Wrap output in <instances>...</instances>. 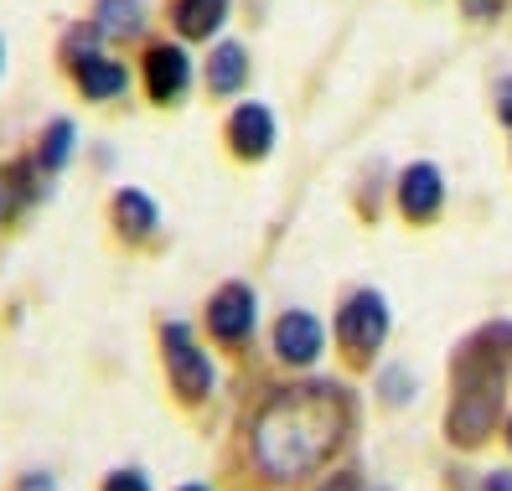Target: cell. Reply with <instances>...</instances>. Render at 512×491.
I'll return each instance as SVG.
<instances>
[{
	"mask_svg": "<svg viewBox=\"0 0 512 491\" xmlns=\"http://www.w3.org/2000/svg\"><path fill=\"white\" fill-rule=\"evenodd\" d=\"M269 342H275V357L285 367H316V357L326 352V321L316 311H285L275 316Z\"/></svg>",
	"mask_w": 512,
	"mask_h": 491,
	"instance_id": "obj_7",
	"label": "cell"
},
{
	"mask_svg": "<svg viewBox=\"0 0 512 491\" xmlns=\"http://www.w3.org/2000/svg\"><path fill=\"white\" fill-rule=\"evenodd\" d=\"M337 342H342V357L352 367H363L373 362V352L388 342V305L378 290H357L342 300V311H337Z\"/></svg>",
	"mask_w": 512,
	"mask_h": 491,
	"instance_id": "obj_4",
	"label": "cell"
},
{
	"mask_svg": "<svg viewBox=\"0 0 512 491\" xmlns=\"http://www.w3.org/2000/svg\"><path fill=\"white\" fill-rule=\"evenodd\" d=\"M254 321H259V300L249 285H223L213 300H207V316L202 326L213 331V342L218 347H249V336H254Z\"/></svg>",
	"mask_w": 512,
	"mask_h": 491,
	"instance_id": "obj_6",
	"label": "cell"
},
{
	"mask_svg": "<svg viewBox=\"0 0 512 491\" xmlns=\"http://www.w3.org/2000/svg\"><path fill=\"white\" fill-rule=\"evenodd\" d=\"M140 88L150 104H182L192 88V57L182 52V42H161L150 37L140 52Z\"/></svg>",
	"mask_w": 512,
	"mask_h": 491,
	"instance_id": "obj_5",
	"label": "cell"
},
{
	"mask_svg": "<svg viewBox=\"0 0 512 491\" xmlns=\"http://www.w3.org/2000/svg\"><path fill=\"white\" fill-rule=\"evenodd\" d=\"M37 202V161H6L0 166V228L16 223Z\"/></svg>",
	"mask_w": 512,
	"mask_h": 491,
	"instance_id": "obj_14",
	"label": "cell"
},
{
	"mask_svg": "<svg viewBox=\"0 0 512 491\" xmlns=\"http://www.w3.org/2000/svg\"><path fill=\"white\" fill-rule=\"evenodd\" d=\"M244 83H249V47L238 37H228V42L213 47V57H207V88H213L218 99H228Z\"/></svg>",
	"mask_w": 512,
	"mask_h": 491,
	"instance_id": "obj_13",
	"label": "cell"
},
{
	"mask_svg": "<svg viewBox=\"0 0 512 491\" xmlns=\"http://www.w3.org/2000/svg\"><path fill=\"white\" fill-rule=\"evenodd\" d=\"M161 357H166V378H171V393L182 404H202L218 383V367L197 347V336L182 326V321H166L161 326Z\"/></svg>",
	"mask_w": 512,
	"mask_h": 491,
	"instance_id": "obj_3",
	"label": "cell"
},
{
	"mask_svg": "<svg viewBox=\"0 0 512 491\" xmlns=\"http://www.w3.org/2000/svg\"><path fill=\"white\" fill-rule=\"evenodd\" d=\"M228 21V0H171V26L187 42L218 37V26Z\"/></svg>",
	"mask_w": 512,
	"mask_h": 491,
	"instance_id": "obj_12",
	"label": "cell"
},
{
	"mask_svg": "<svg viewBox=\"0 0 512 491\" xmlns=\"http://www.w3.org/2000/svg\"><path fill=\"white\" fill-rule=\"evenodd\" d=\"M316 491H368V486H363V476H357V471H331Z\"/></svg>",
	"mask_w": 512,
	"mask_h": 491,
	"instance_id": "obj_20",
	"label": "cell"
},
{
	"mask_svg": "<svg viewBox=\"0 0 512 491\" xmlns=\"http://www.w3.org/2000/svg\"><path fill=\"white\" fill-rule=\"evenodd\" d=\"M394 202L409 223H435L440 218V207H445V176L435 161H414L404 166L399 176V187H394Z\"/></svg>",
	"mask_w": 512,
	"mask_h": 491,
	"instance_id": "obj_8",
	"label": "cell"
},
{
	"mask_svg": "<svg viewBox=\"0 0 512 491\" xmlns=\"http://www.w3.org/2000/svg\"><path fill=\"white\" fill-rule=\"evenodd\" d=\"M497 414H502V373H497V362L466 367V373L456 378V398H450V414H445L450 445H461V450L487 445L492 429H497Z\"/></svg>",
	"mask_w": 512,
	"mask_h": 491,
	"instance_id": "obj_2",
	"label": "cell"
},
{
	"mask_svg": "<svg viewBox=\"0 0 512 491\" xmlns=\"http://www.w3.org/2000/svg\"><path fill=\"white\" fill-rule=\"evenodd\" d=\"M16 491H57V481L47 471H26V476H16Z\"/></svg>",
	"mask_w": 512,
	"mask_h": 491,
	"instance_id": "obj_21",
	"label": "cell"
},
{
	"mask_svg": "<svg viewBox=\"0 0 512 491\" xmlns=\"http://www.w3.org/2000/svg\"><path fill=\"white\" fill-rule=\"evenodd\" d=\"M223 140H228V150H233L238 161H264L269 150H275V140H280L275 114H269L264 104H238V109L228 114Z\"/></svg>",
	"mask_w": 512,
	"mask_h": 491,
	"instance_id": "obj_9",
	"label": "cell"
},
{
	"mask_svg": "<svg viewBox=\"0 0 512 491\" xmlns=\"http://www.w3.org/2000/svg\"><path fill=\"white\" fill-rule=\"evenodd\" d=\"M109 223H114V233L125 238V243H150V238H156V228H161V207H156V197H150V192L125 187V192L109 197Z\"/></svg>",
	"mask_w": 512,
	"mask_h": 491,
	"instance_id": "obj_10",
	"label": "cell"
},
{
	"mask_svg": "<svg viewBox=\"0 0 512 491\" xmlns=\"http://www.w3.org/2000/svg\"><path fill=\"white\" fill-rule=\"evenodd\" d=\"M481 491H512V471H492L487 481H481Z\"/></svg>",
	"mask_w": 512,
	"mask_h": 491,
	"instance_id": "obj_24",
	"label": "cell"
},
{
	"mask_svg": "<svg viewBox=\"0 0 512 491\" xmlns=\"http://www.w3.org/2000/svg\"><path fill=\"white\" fill-rule=\"evenodd\" d=\"M176 491H207V486H176Z\"/></svg>",
	"mask_w": 512,
	"mask_h": 491,
	"instance_id": "obj_25",
	"label": "cell"
},
{
	"mask_svg": "<svg viewBox=\"0 0 512 491\" xmlns=\"http://www.w3.org/2000/svg\"><path fill=\"white\" fill-rule=\"evenodd\" d=\"M73 83H78V94L88 104H109V99H119L130 88V68L119 63V57L99 52V57H88V63L73 68Z\"/></svg>",
	"mask_w": 512,
	"mask_h": 491,
	"instance_id": "obj_11",
	"label": "cell"
},
{
	"mask_svg": "<svg viewBox=\"0 0 512 491\" xmlns=\"http://www.w3.org/2000/svg\"><path fill=\"white\" fill-rule=\"evenodd\" d=\"M394 373H399V367H388L383 393H388V398H409V393H414V383H409V378H394Z\"/></svg>",
	"mask_w": 512,
	"mask_h": 491,
	"instance_id": "obj_23",
	"label": "cell"
},
{
	"mask_svg": "<svg viewBox=\"0 0 512 491\" xmlns=\"http://www.w3.org/2000/svg\"><path fill=\"white\" fill-rule=\"evenodd\" d=\"M88 21L104 32V42H140V32H145V0H99Z\"/></svg>",
	"mask_w": 512,
	"mask_h": 491,
	"instance_id": "obj_15",
	"label": "cell"
},
{
	"mask_svg": "<svg viewBox=\"0 0 512 491\" xmlns=\"http://www.w3.org/2000/svg\"><path fill=\"white\" fill-rule=\"evenodd\" d=\"M507 0H461V16L466 21H497Z\"/></svg>",
	"mask_w": 512,
	"mask_h": 491,
	"instance_id": "obj_19",
	"label": "cell"
},
{
	"mask_svg": "<svg viewBox=\"0 0 512 491\" xmlns=\"http://www.w3.org/2000/svg\"><path fill=\"white\" fill-rule=\"evenodd\" d=\"M104 52V32L94 21H78V26H68L63 32V47H57V63H63L68 73L78 68V63H88V57H99Z\"/></svg>",
	"mask_w": 512,
	"mask_h": 491,
	"instance_id": "obj_17",
	"label": "cell"
},
{
	"mask_svg": "<svg viewBox=\"0 0 512 491\" xmlns=\"http://www.w3.org/2000/svg\"><path fill=\"white\" fill-rule=\"evenodd\" d=\"M507 445H512V419H507Z\"/></svg>",
	"mask_w": 512,
	"mask_h": 491,
	"instance_id": "obj_26",
	"label": "cell"
},
{
	"mask_svg": "<svg viewBox=\"0 0 512 491\" xmlns=\"http://www.w3.org/2000/svg\"><path fill=\"white\" fill-rule=\"evenodd\" d=\"M99 491H150V476L135 471V466H119V471H109L99 481Z\"/></svg>",
	"mask_w": 512,
	"mask_h": 491,
	"instance_id": "obj_18",
	"label": "cell"
},
{
	"mask_svg": "<svg viewBox=\"0 0 512 491\" xmlns=\"http://www.w3.org/2000/svg\"><path fill=\"white\" fill-rule=\"evenodd\" d=\"M352 398L342 383H290L269 393L249 424V460L264 481L295 486L342 450Z\"/></svg>",
	"mask_w": 512,
	"mask_h": 491,
	"instance_id": "obj_1",
	"label": "cell"
},
{
	"mask_svg": "<svg viewBox=\"0 0 512 491\" xmlns=\"http://www.w3.org/2000/svg\"><path fill=\"white\" fill-rule=\"evenodd\" d=\"M73 145H78V130H73V119H52V125L42 130V140H37V150H32L37 171H42V176H57V171L68 166Z\"/></svg>",
	"mask_w": 512,
	"mask_h": 491,
	"instance_id": "obj_16",
	"label": "cell"
},
{
	"mask_svg": "<svg viewBox=\"0 0 512 491\" xmlns=\"http://www.w3.org/2000/svg\"><path fill=\"white\" fill-rule=\"evenodd\" d=\"M497 119L512 130V78H502V83H497Z\"/></svg>",
	"mask_w": 512,
	"mask_h": 491,
	"instance_id": "obj_22",
	"label": "cell"
},
{
	"mask_svg": "<svg viewBox=\"0 0 512 491\" xmlns=\"http://www.w3.org/2000/svg\"><path fill=\"white\" fill-rule=\"evenodd\" d=\"M0 68H6V47H0Z\"/></svg>",
	"mask_w": 512,
	"mask_h": 491,
	"instance_id": "obj_27",
	"label": "cell"
}]
</instances>
